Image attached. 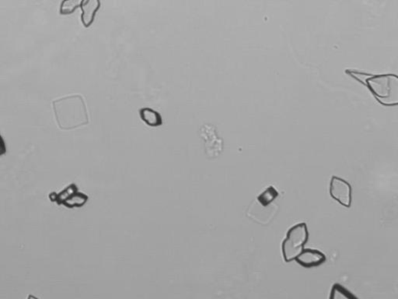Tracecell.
Instances as JSON below:
<instances>
[{"label":"cell","instance_id":"1","mask_svg":"<svg viewBox=\"0 0 398 299\" xmlns=\"http://www.w3.org/2000/svg\"><path fill=\"white\" fill-rule=\"evenodd\" d=\"M345 73L366 86L374 99L384 106L397 105V76L396 74H373L356 69H346Z\"/></svg>","mask_w":398,"mask_h":299},{"label":"cell","instance_id":"6","mask_svg":"<svg viewBox=\"0 0 398 299\" xmlns=\"http://www.w3.org/2000/svg\"><path fill=\"white\" fill-rule=\"evenodd\" d=\"M325 254L317 250L303 249L295 261L304 268L310 269L320 267L326 262Z\"/></svg>","mask_w":398,"mask_h":299},{"label":"cell","instance_id":"4","mask_svg":"<svg viewBox=\"0 0 398 299\" xmlns=\"http://www.w3.org/2000/svg\"><path fill=\"white\" fill-rule=\"evenodd\" d=\"M199 135L205 142V152L208 158H216L223 151V141L218 136L216 129L211 124H204L199 130Z\"/></svg>","mask_w":398,"mask_h":299},{"label":"cell","instance_id":"2","mask_svg":"<svg viewBox=\"0 0 398 299\" xmlns=\"http://www.w3.org/2000/svg\"><path fill=\"white\" fill-rule=\"evenodd\" d=\"M53 108L58 123L62 130H73L89 123L88 109L83 97L72 95L55 101Z\"/></svg>","mask_w":398,"mask_h":299},{"label":"cell","instance_id":"10","mask_svg":"<svg viewBox=\"0 0 398 299\" xmlns=\"http://www.w3.org/2000/svg\"><path fill=\"white\" fill-rule=\"evenodd\" d=\"M78 191V187L76 184H71L65 189H63L60 193H51L49 194V199L51 202H55L58 205H62L65 201L71 197L73 194Z\"/></svg>","mask_w":398,"mask_h":299},{"label":"cell","instance_id":"13","mask_svg":"<svg viewBox=\"0 0 398 299\" xmlns=\"http://www.w3.org/2000/svg\"><path fill=\"white\" fill-rule=\"evenodd\" d=\"M84 0H63L60 5V14L62 15L72 14L80 7Z\"/></svg>","mask_w":398,"mask_h":299},{"label":"cell","instance_id":"11","mask_svg":"<svg viewBox=\"0 0 398 299\" xmlns=\"http://www.w3.org/2000/svg\"><path fill=\"white\" fill-rule=\"evenodd\" d=\"M88 197L83 193L77 191L68 198L62 205H64L68 208H82L86 202H88Z\"/></svg>","mask_w":398,"mask_h":299},{"label":"cell","instance_id":"12","mask_svg":"<svg viewBox=\"0 0 398 299\" xmlns=\"http://www.w3.org/2000/svg\"><path fill=\"white\" fill-rule=\"evenodd\" d=\"M332 299L336 298H346V299H354L357 298L353 293L346 289L345 287L340 284H334L332 286L331 291V296H329Z\"/></svg>","mask_w":398,"mask_h":299},{"label":"cell","instance_id":"14","mask_svg":"<svg viewBox=\"0 0 398 299\" xmlns=\"http://www.w3.org/2000/svg\"><path fill=\"white\" fill-rule=\"evenodd\" d=\"M5 153H7V147H5L2 135L0 134V157L3 156Z\"/></svg>","mask_w":398,"mask_h":299},{"label":"cell","instance_id":"8","mask_svg":"<svg viewBox=\"0 0 398 299\" xmlns=\"http://www.w3.org/2000/svg\"><path fill=\"white\" fill-rule=\"evenodd\" d=\"M279 197V193L277 189L270 186L256 198V202L262 206L263 209L268 208L273 205L277 198Z\"/></svg>","mask_w":398,"mask_h":299},{"label":"cell","instance_id":"9","mask_svg":"<svg viewBox=\"0 0 398 299\" xmlns=\"http://www.w3.org/2000/svg\"><path fill=\"white\" fill-rule=\"evenodd\" d=\"M140 116L149 126L158 128L163 124V119L160 114L151 108H143L140 110Z\"/></svg>","mask_w":398,"mask_h":299},{"label":"cell","instance_id":"7","mask_svg":"<svg viewBox=\"0 0 398 299\" xmlns=\"http://www.w3.org/2000/svg\"><path fill=\"white\" fill-rule=\"evenodd\" d=\"M100 8V0H84L80 8L82 10V20L85 27H89L93 24Z\"/></svg>","mask_w":398,"mask_h":299},{"label":"cell","instance_id":"3","mask_svg":"<svg viewBox=\"0 0 398 299\" xmlns=\"http://www.w3.org/2000/svg\"><path fill=\"white\" fill-rule=\"evenodd\" d=\"M309 239L307 224L299 223L288 229L286 237L282 243V252L286 263L295 261L301 254Z\"/></svg>","mask_w":398,"mask_h":299},{"label":"cell","instance_id":"5","mask_svg":"<svg viewBox=\"0 0 398 299\" xmlns=\"http://www.w3.org/2000/svg\"><path fill=\"white\" fill-rule=\"evenodd\" d=\"M331 197L338 203L350 208L353 201V188L350 183L342 178L333 176L330 182L329 188Z\"/></svg>","mask_w":398,"mask_h":299}]
</instances>
